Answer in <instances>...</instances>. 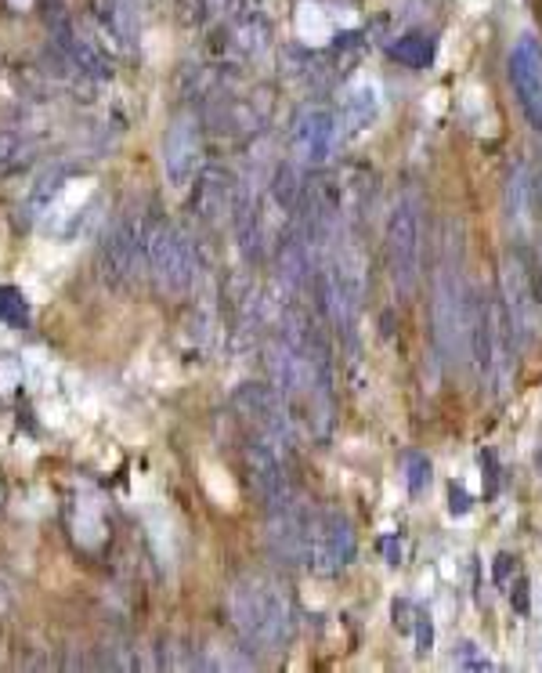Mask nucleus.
I'll use <instances>...</instances> for the list:
<instances>
[{"label": "nucleus", "mask_w": 542, "mask_h": 673, "mask_svg": "<svg viewBox=\"0 0 542 673\" xmlns=\"http://www.w3.org/2000/svg\"><path fill=\"white\" fill-rule=\"evenodd\" d=\"M267 550L282 564H304L307 561V510L285 507L267 514Z\"/></svg>", "instance_id": "13"}, {"label": "nucleus", "mask_w": 542, "mask_h": 673, "mask_svg": "<svg viewBox=\"0 0 542 673\" xmlns=\"http://www.w3.org/2000/svg\"><path fill=\"white\" fill-rule=\"evenodd\" d=\"M387 268L401 297H412L423 275V203L416 192L397 199L387 221Z\"/></svg>", "instance_id": "4"}, {"label": "nucleus", "mask_w": 542, "mask_h": 673, "mask_svg": "<svg viewBox=\"0 0 542 673\" xmlns=\"http://www.w3.org/2000/svg\"><path fill=\"white\" fill-rule=\"evenodd\" d=\"M0 318L11 322V326H22V322L29 318L25 297H22L14 286H0Z\"/></svg>", "instance_id": "24"}, {"label": "nucleus", "mask_w": 542, "mask_h": 673, "mask_svg": "<svg viewBox=\"0 0 542 673\" xmlns=\"http://www.w3.org/2000/svg\"><path fill=\"white\" fill-rule=\"evenodd\" d=\"M470 503H473V499H470V496H466V492L459 488V485H452V496H448V510H452V514H466V510H470Z\"/></svg>", "instance_id": "31"}, {"label": "nucleus", "mask_w": 542, "mask_h": 673, "mask_svg": "<svg viewBox=\"0 0 542 673\" xmlns=\"http://www.w3.org/2000/svg\"><path fill=\"white\" fill-rule=\"evenodd\" d=\"M228 611H231V626L238 630V637L249 648L275 651V648L289 644V637H293L289 597L271 579L249 575V579L235 583L228 593Z\"/></svg>", "instance_id": "1"}, {"label": "nucleus", "mask_w": 542, "mask_h": 673, "mask_svg": "<svg viewBox=\"0 0 542 673\" xmlns=\"http://www.w3.org/2000/svg\"><path fill=\"white\" fill-rule=\"evenodd\" d=\"M394 626H397V630H405V633L416 626V611H412V604H408V601H394Z\"/></svg>", "instance_id": "28"}, {"label": "nucleus", "mask_w": 542, "mask_h": 673, "mask_svg": "<svg viewBox=\"0 0 542 673\" xmlns=\"http://www.w3.org/2000/svg\"><path fill=\"white\" fill-rule=\"evenodd\" d=\"M148 271L163 293H184L195 282L192 239L173 224H152L148 228Z\"/></svg>", "instance_id": "6"}, {"label": "nucleus", "mask_w": 542, "mask_h": 673, "mask_svg": "<svg viewBox=\"0 0 542 673\" xmlns=\"http://www.w3.org/2000/svg\"><path fill=\"white\" fill-rule=\"evenodd\" d=\"M246 463H249V478H253L260 499L267 503V514H271V510L296 507V492H293V481H289V474H285V463H282L278 449H275L267 438L249 441Z\"/></svg>", "instance_id": "10"}, {"label": "nucleus", "mask_w": 542, "mask_h": 673, "mask_svg": "<svg viewBox=\"0 0 542 673\" xmlns=\"http://www.w3.org/2000/svg\"><path fill=\"white\" fill-rule=\"evenodd\" d=\"M202 166V134L192 116L173 119V127L163 137V170L173 188H188L192 177Z\"/></svg>", "instance_id": "11"}, {"label": "nucleus", "mask_w": 542, "mask_h": 673, "mask_svg": "<svg viewBox=\"0 0 542 673\" xmlns=\"http://www.w3.org/2000/svg\"><path fill=\"white\" fill-rule=\"evenodd\" d=\"M379 554H383L390 564H397V561H401V543H397V536H383V539H379Z\"/></svg>", "instance_id": "32"}, {"label": "nucleus", "mask_w": 542, "mask_h": 673, "mask_svg": "<svg viewBox=\"0 0 542 673\" xmlns=\"http://www.w3.org/2000/svg\"><path fill=\"white\" fill-rule=\"evenodd\" d=\"M195 213L213 224L217 217H224V210L231 206V174H224L220 166H206L199 170V181H195Z\"/></svg>", "instance_id": "16"}, {"label": "nucleus", "mask_w": 542, "mask_h": 673, "mask_svg": "<svg viewBox=\"0 0 542 673\" xmlns=\"http://www.w3.org/2000/svg\"><path fill=\"white\" fill-rule=\"evenodd\" d=\"M509 80H513V94L520 101V112L542 134V54L535 51L531 40H520L513 47V54H509Z\"/></svg>", "instance_id": "12"}, {"label": "nucleus", "mask_w": 542, "mask_h": 673, "mask_svg": "<svg viewBox=\"0 0 542 673\" xmlns=\"http://www.w3.org/2000/svg\"><path fill=\"white\" fill-rule=\"evenodd\" d=\"M390 54L408 69H426L434 62V40L423 33H408L397 43H390Z\"/></svg>", "instance_id": "19"}, {"label": "nucleus", "mask_w": 542, "mask_h": 673, "mask_svg": "<svg viewBox=\"0 0 542 673\" xmlns=\"http://www.w3.org/2000/svg\"><path fill=\"white\" fill-rule=\"evenodd\" d=\"M354 561V528L336 510H311L307 514V561L314 575H336Z\"/></svg>", "instance_id": "7"}, {"label": "nucleus", "mask_w": 542, "mask_h": 673, "mask_svg": "<svg viewBox=\"0 0 542 673\" xmlns=\"http://www.w3.org/2000/svg\"><path fill=\"white\" fill-rule=\"evenodd\" d=\"M448 239H441L437 275H434V340L444 362H459V351H470V293L463 286L459 261H452Z\"/></svg>", "instance_id": "2"}, {"label": "nucleus", "mask_w": 542, "mask_h": 673, "mask_svg": "<svg viewBox=\"0 0 542 673\" xmlns=\"http://www.w3.org/2000/svg\"><path fill=\"white\" fill-rule=\"evenodd\" d=\"M206 659H195V669H253V659L235 655V648H202Z\"/></svg>", "instance_id": "21"}, {"label": "nucleus", "mask_w": 542, "mask_h": 673, "mask_svg": "<svg viewBox=\"0 0 542 673\" xmlns=\"http://www.w3.org/2000/svg\"><path fill=\"white\" fill-rule=\"evenodd\" d=\"M376 119V87L361 83L343 98V123L350 134H361Z\"/></svg>", "instance_id": "18"}, {"label": "nucleus", "mask_w": 542, "mask_h": 673, "mask_svg": "<svg viewBox=\"0 0 542 673\" xmlns=\"http://www.w3.org/2000/svg\"><path fill=\"white\" fill-rule=\"evenodd\" d=\"M405 481H408V492L412 496L426 492V485H430V460L423 452H408L405 456Z\"/></svg>", "instance_id": "23"}, {"label": "nucleus", "mask_w": 542, "mask_h": 673, "mask_svg": "<svg viewBox=\"0 0 542 673\" xmlns=\"http://www.w3.org/2000/svg\"><path fill=\"white\" fill-rule=\"evenodd\" d=\"M101 18H105V25H108L119 40H130L134 29H137L134 0H101Z\"/></svg>", "instance_id": "20"}, {"label": "nucleus", "mask_w": 542, "mask_h": 673, "mask_svg": "<svg viewBox=\"0 0 542 673\" xmlns=\"http://www.w3.org/2000/svg\"><path fill=\"white\" fill-rule=\"evenodd\" d=\"M509 568H513V557H509V554H499V557H495V572H491L499 586L509 579Z\"/></svg>", "instance_id": "33"}, {"label": "nucleus", "mask_w": 542, "mask_h": 673, "mask_svg": "<svg viewBox=\"0 0 542 673\" xmlns=\"http://www.w3.org/2000/svg\"><path fill=\"white\" fill-rule=\"evenodd\" d=\"M18 376H22V369L14 362H0V391L18 387Z\"/></svg>", "instance_id": "30"}, {"label": "nucleus", "mask_w": 542, "mask_h": 673, "mask_svg": "<svg viewBox=\"0 0 542 673\" xmlns=\"http://www.w3.org/2000/svg\"><path fill=\"white\" fill-rule=\"evenodd\" d=\"M98 264L112 286H130L141 275V268L148 264V228L137 213L126 210L112 221V228L101 239Z\"/></svg>", "instance_id": "5"}, {"label": "nucleus", "mask_w": 542, "mask_h": 673, "mask_svg": "<svg viewBox=\"0 0 542 673\" xmlns=\"http://www.w3.org/2000/svg\"><path fill=\"white\" fill-rule=\"evenodd\" d=\"M311 253H314V246H311V239H307L300 228L289 232V235L278 242L275 264H278L282 286H289V289H304V286H307V279H311Z\"/></svg>", "instance_id": "15"}, {"label": "nucleus", "mask_w": 542, "mask_h": 673, "mask_svg": "<svg viewBox=\"0 0 542 673\" xmlns=\"http://www.w3.org/2000/svg\"><path fill=\"white\" fill-rule=\"evenodd\" d=\"M69 174H72V166H65V163H54L51 170H43L33 185H29V192H25V203H22V221L25 224H33L36 217H43L51 206H54V199L65 192V181H69Z\"/></svg>", "instance_id": "17"}, {"label": "nucleus", "mask_w": 542, "mask_h": 673, "mask_svg": "<svg viewBox=\"0 0 542 673\" xmlns=\"http://www.w3.org/2000/svg\"><path fill=\"white\" fill-rule=\"evenodd\" d=\"M509 601H513V608H517L520 615H528V608H531V601H528V579H513Z\"/></svg>", "instance_id": "29"}, {"label": "nucleus", "mask_w": 542, "mask_h": 673, "mask_svg": "<svg viewBox=\"0 0 542 673\" xmlns=\"http://www.w3.org/2000/svg\"><path fill=\"white\" fill-rule=\"evenodd\" d=\"M29 152V137H22L18 130H0V174L18 166Z\"/></svg>", "instance_id": "22"}, {"label": "nucleus", "mask_w": 542, "mask_h": 673, "mask_svg": "<svg viewBox=\"0 0 542 673\" xmlns=\"http://www.w3.org/2000/svg\"><path fill=\"white\" fill-rule=\"evenodd\" d=\"M336 112L325 105H304L293 119V156L300 166H325L332 148H336Z\"/></svg>", "instance_id": "9"}, {"label": "nucleus", "mask_w": 542, "mask_h": 673, "mask_svg": "<svg viewBox=\"0 0 542 673\" xmlns=\"http://www.w3.org/2000/svg\"><path fill=\"white\" fill-rule=\"evenodd\" d=\"M455 666H459V669H477V673H484V669H491V659H488L473 640H463V644L455 648Z\"/></svg>", "instance_id": "25"}, {"label": "nucleus", "mask_w": 542, "mask_h": 673, "mask_svg": "<svg viewBox=\"0 0 542 673\" xmlns=\"http://www.w3.org/2000/svg\"><path fill=\"white\" fill-rule=\"evenodd\" d=\"M285 394L275 384H238L231 394V405L253 423V431L260 438H267L275 449H289L293 445V420L285 412Z\"/></svg>", "instance_id": "8"}, {"label": "nucleus", "mask_w": 542, "mask_h": 673, "mask_svg": "<svg viewBox=\"0 0 542 673\" xmlns=\"http://www.w3.org/2000/svg\"><path fill=\"white\" fill-rule=\"evenodd\" d=\"M434 648V626H430V615L426 611H416V651L426 655Z\"/></svg>", "instance_id": "27"}, {"label": "nucleus", "mask_w": 542, "mask_h": 673, "mask_svg": "<svg viewBox=\"0 0 542 673\" xmlns=\"http://www.w3.org/2000/svg\"><path fill=\"white\" fill-rule=\"evenodd\" d=\"M481 478H484V499L499 496V463L491 449H481Z\"/></svg>", "instance_id": "26"}, {"label": "nucleus", "mask_w": 542, "mask_h": 673, "mask_svg": "<svg viewBox=\"0 0 542 673\" xmlns=\"http://www.w3.org/2000/svg\"><path fill=\"white\" fill-rule=\"evenodd\" d=\"M535 261L524 246L506 250L502 257V271H499V286H502V311L506 322L513 329V340L528 351L542 340V300L535 289Z\"/></svg>", "instance_id": "3"}, {"label": "nucleus", "mask_w": 542, "mask_h": 673, "mask_svg": "<svg viewBox=\"0 0 542 673\" xmlns=\"http://www.w3.org/2000/svg\"><path fill=\"white\" fill-rule=\"evenodd\" d=\"M54 43H58V51L79 69V72H87V76H94V80H108L112 76V65H108V58L101 54V47L94 43V40H87L72 22H54Z\"/></svg>", "instance_id": "14"}]
</instances>
